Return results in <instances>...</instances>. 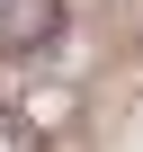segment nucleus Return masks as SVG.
Returning <instances> with one entry per match:
<instances>
[{"instance_id":"nucleus-1","label":"nucleus","mask_w":143,"mask_h":152,"mask_svg":"<svg viewBox=\"0 0 143 152\" xmlns=\"http://www.w3.org/2000/svg\"><path fill=\"white\" fill-rule=\"evenodd\" d=\"M63 0H0V54L9 63H27V54H45L54 36H63Z\"/></svg>"},{"instance_id":"nucleus-2","label":"nucleus","mask_w":143,"mask_h":152,"mask_svg":"<svg viewBox=\"0 0 143 152\" xmlns=\"http://www.w3.org/2000/svg\"><path fill=\"white\" fill-rule=\"evenodd\" d=\"M0 152H45V125L18 116V107H0Z\"/></svg>"}]
</instances>
